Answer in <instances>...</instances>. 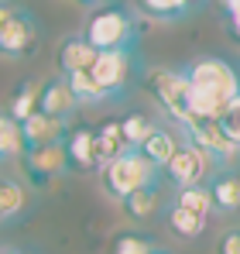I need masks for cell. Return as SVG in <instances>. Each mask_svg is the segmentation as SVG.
<instances>
[{
    "instance_id": "16",
    "label": "cell",
    "mask_w": 240,
    "mask_h": 254,
    "mask_svg": "<svg viewBox=\"0 0 240 254\" xmlns=\"http://www.w3.org/2000/svg\"><path fill=\"white\" fill-rule=\"evenodd\" d=\"M165 223H168V230H172L175 237H182V241H196V237H202L209 216H199V213H189V210H182V206H175V203H168V210H165Z\"/></svg>"
},
{
    "instance_id": "27",
    "label": "cell",
    "mask_w": 240,
    "mask_h": 254,
    "mask_svg": "<svg viewBox=\"0 0 240 254\" xmlns=\"http://www.w3.org/2000/svg\"><path fill=\"white\" fill-rule=\"evenodd\" d=\"M216 124H220V130L230 137V144H237V148H240V96L223 110V114H220V117H216Z\"/></svg>"
},
{
    "instance_id": "6",
    "label": "cell",
    "mask_w": 240,
    "mask_h": 254,
    "mask_svg": "<svg viewBox=\"0 0 240 254\" xmlns=\"http://www.w3.org/2000/svg\"><path fill=\"white\" fill-rule=\"evenodd\" d=\"M134 69H137L134 48H117V52H96V62L89 69V76L100 83V89L107 93L110 103H117L134 79Z\"/></svg>"
},
{
    "instance_id": "13",
    "label": "cell",
    "mask_w": 240,
    "mask_h": 254,
    "mask_svg": "<svg viewBox=\"0 0 240 254\" xmlns=\"http://www.w3.org/2000/svg\"><path fill=\"white\" fill-rule=\"evenodd\" d=\"M21 130H24V144L28 148H41V144H55V141H62L65 137V130H69V124L65 121H55V117H48V114H31L24 124H21Z\"/></svg>"
},
{
    "instance_id": "20",
    "label": "cell",
    "mask_w": 240,
    "mask_h": 254,
    "mask_svg": "<svg viewBox=\"0 0 240 254\" xmlns=\"http://www.w3.org/2000/svg\"><path fill=\"white\" fill-rule=\"evenodd\" d=\"M24 151H28V144H24L21 124H17L7 110H0V162H14V158H21Z\"/></svg>"
},
{
    "instance_id": "5",
    "label": "cell",
    "mask_w": 240,
    "mask_h": 254,
    "mask_svg": "<svg viewBox=\"0 0 240 254\" xmlns=\"http://www.w3.org/2000/svg\"><path fill=\"white\" fill-rule=\"evenodd\" d=\"M144 89L151 93V100L168 114V121L185 124L192 117L189 110V79L179 69H155L144 76Z\"/></svg>"
},
{
    "instance_id": "12",
    "label": "cell",
    "mask_w": 240,
    "mask_h": 254,
    "mask_svg": "<svg viewBox=\"0 0 240 254\" xmlns=\"http://www.w3.org/2000/svg\"><path fill=\"white\" fill-rule=\"evenodd\" d=\"M55 62H59V72H62V76L89 72V69H93V62H96V48L86 42L82 35H69L65 42L59 45V55H55Z\"/></svg>"
},
{
    "instance_id": "29",
    "label": "cell",
    "mask_w": 240,
    "mask_h": 254,
    "mask_svg": "<svg viewBox=\"0 0 240 254\" xmlns=\"http://www.w3.org/2000/svg\"><path fill=\"white\" fill-rule=\"evenodd\" d=\"M227 31H230V38H234V42H240V0L227 10Z\"/></svg>"
},
{
    "instance_id": "24",
    "label": "cell",
    "mask_w": 240,
    "mask_h": 254,
    "mask_svg": "<svg viewBox=\"0 0 240 254\" xmlns=\"http://www.w3.org/2000/svg\"><path fill=\"white\" fill-rule=\"evenodd\" d=\"M120 130H123V137L130 141V148H141V141L155 130V121H151L144 110H130V114L120 117Z\"/></svg>"
},
{
    "instance_id": "8",
    "label": "cell",
    "mask_w": 240,
    "mask_h": 254,
    "mask_svg": "<svg viewBox=\"0 0 240 254\" xmlns=\"http://www.w3.org/2000/svg\"><path fill=\"white\" fill-rule=\"evenodd\" d=\"M182 130V141H192L196 148H202L216 165H227V162H234L240 158V148L237 144H230V137L220 130L216 121H206V117H189L185 124H179Z\"/></svg>"
},
{
    "instance_id": "19",
    "label": "cell",
    "mask_w": 240,
    "mask_h": 254,
    "mask_svg": "<svg viewBox=\"0 0 240 254\" xmlns=\"http://www.w3.org/2000/svg\"><path fill=\"white\" fill-rule=\"evenodd\" d=\"M137 7L148 17H158V21H182L192 10H199L202 0H137Z\"/></svg>"
},
{
    "instance_id": "14",
    "label": "cell",
    "mask_w": 240,
    "mask_h": 254,
    "mask_svg": "<svg viewBox=\"0 0 240 254\" xmlns=\"http://www.w3.org/2000/svg\"><path fill=\"white\" fill-rule=\"evenodd\" d=\"M127 151H134V148H130V141L123 137L120 121H103V124L96 127V155H100V172L107 169L110 162H117L120 155H127Z\"/></svg>"
},
{
    "instance_id": "3",
    "label": "cell",
    "mask_w": 240,
    "mask_h": 254,
    "mask_svg": "<svg viewBox=\"0 0 240 254\" xmlns=\"http://www.w3.org/2000/svg\"><path fill=\"white\" fill-rule=\"evenodd\" d=\"M41 31L28 7L10 0L0 3V59H31L38 52Z\"/></svg>"
},
{
    "instance_id": "21",
    "label": "cell",
    "mask_w": 240,
    "mask_h": 254,
    "mask_svg": "<svg viewBox=\"0 0 240 254\" xmlns=\"http://www.w3.org/2000/svg\"><path fill=\"white\" fill-rule=\"evenodd\" d=\"M28 206V189L17 179H0V223L17 220Z\"/></svg>"
},
{
    "instance_id": "22",
    "label": "cell",
    "mask_w": 240,
    "mask_h": 254,
    "mask_svg": "<svg viewBox=\"0 0 240 254\" xmlns=\"http://www.w3.org/2000/svg\"><path fill=\"white\" fill-rule=\"evenodd\" d=\"M158 203H161L158 182H155V186H148V189H137V192H130L127 199H120V206H123V213H127L130 220H148V216H155Z\"/></svg>"
},
{
    "instance_id": "9",
    "label": "cell",
    "mask_w": 240,
    "mask_h": 254,
    "mask_svg": "<svg viewBox=\"0 0 240 254\" xmlns=\"http://www.w3.org/2000/svg\"><path fill=\"white\" fill-rule=\"evenodd\" d=\"M21 169H24V179L31 186H48L55 182L59 175L69 172V158H65V144L55 141V144H41V148H28L21 155Z\"/></svg>"
},
{
    "instance_id": "26",
    "label": "cell",
    "mask_w": 240,
    "mask_h": 254,
    "mask_svg": "<svg viewBox=\"0 0 240 254\" xmlns=\"http://www.w3.org/2000/svg\"><path fill=\"white\" fill-rule=\"evenodd\" d=\"M151 251H155V244L141 234H117L107 248V254H151Z\"/></svg>"
},
{
    "instance_id": "15",
    "label": "cell",
    "mask_w": 240,
    "mask_h": 254,
    "mask_svg": "<svg viewBox=\"0 0 240 254\" xmlns=\"http://www.w3.org/2000/svg\"><path fill=\"white\" fill-rule=\"evenodd\" d=\"M179 144H182V141H179L168 127H158V124H155V130L141 141V148H137V151H141L151 165H158V169L165 172V165L172 162V155L179 151Z\"/></svg>"
},
{
    "instance_id": "25",
    "label": "cell",
    "mask_w": 240,
    "mask_h": 254,
    "mask_svg": "<svg viewBox=\"0 0 240 254\" xmlns=\"http://www.w3.org/2000/svg\"><path fill=\"white\" fill-rule=\"evenodd\" d=\"M65 79H69V86H72V93H76L79 103H110L107 93L100 89V83L89 72H76V76H65Z\"/></svg>"
},
{
    "instance_id": "7",
    "label": "cell",
    "mask_w": 240,
    "mask_h": 254,
    "mask_svg": "<svg viewBox=\"0 0 240 254\" xmlns=\"http://www.w3.org/2000/svg\"><path fill=\"white\" fill-rule=\"evenodd\" d=\"M213 169H216V162H213L202 148H196L192 141H182L179 151L172 155V162L165 165L161 175H165L175 189H192V186H206V179L213 175Z\"/></svg>"
},
{
    "instance_id": "11",
    "label": "cell",
    "mask_w": 240,
    "mask_h": 254,
    "mask_svg": "<svg viewBox=\"0 0 240 254\" xmlns=\"http://www.w3.org/2000/svg\"><path fill=\"white\" fill-rule=\"evenodd\" d=\"M65 158L69 172H100V155H96V130L93 127H69L65 137Z\"/></svg>"
},
{
    "instance_id": "4",
    "label": "cell",
    "mask_w": 240,
    "mask_h": 254,
    "mask_svg": "<svg viewBox=\"0 0 240 254\" xmlns=\"http://www.w3.org/2000/svg\"><path fill=\"white\" fill-rule=\"evenodd\" d=\"M100 175H103V189H107L114 199H127L130 192L148 189V186L161 182V169H158V165H151L137 148L127 151V155H120L117 162H110Z\"/></svg>"
},
{
    "instance_id": "10",
    "label": "cell",
    "mask_w": 240,
    "mask_h": 254,
    "mask_svg": "<svg viewBox=\"0 0 240 254\" xmlns=\"http://www.w3.org/2000/svg\"><path fill=\"white\" fill-rule=\"evenodd\" d=\"M76 107H79V100H76V93H72V86H69L65 76H52V79H45L38 86V110L41 114L69 124V117L76 114Z\"/></svg>"
},
{
    "instance_id": "32",
    "label": "cell",
    "mask_w": 240,
    "mask_h": 254,
    "mask_svg": "<svg viewBox=\"0 0 240 254\" xmlns=\"http://www.w3.org/2000/svg\"><path fill=\"white\" fill-rule=\"evenodd\" d=\"M234 3H237V0H220V7H223V14H227V10H230Z\"/></svg>"
},
{
    "instance_id": "30",
    "label": "cell",
    "mask_w": 240,
    "mask_h": 254,
    "mask_svg": "<svg viewBox=\"0 0 240 254\" xmlns=\"http://www.w3.org/2000/svg\"><path fill=\"white\" fill-rule=\"evenodd\" d=\"M76 3H82V7H93V10H96V7H103V3H114V0H76Z\"/></svg>"
},
{
    "instance_id": "1",
    "label": "cell",
    "mask_w": 240,
    "mask_h": 254,
    "mask_svg": "<svg viewBox=\"0 0 240 254\" xmlns=\"http://www.w3.org/2000/svg\"><path fill=\"white\" fill-rule=\"evenodd\" d=\"M189 79V110L192 117L216 121L240 96V72L220 55H206L185 69Z\"/></svg>"
},
{
    "instance_id": "28",
    "label": "cell",
    "mask_w": 240,
    "mask_h": 254,
    "mask_svg": "<svg viewBox=\"0 0 240 254\" xmlns=\"http://www.w3.org/2000/svg\"><path fill=\"white\" fill-rule=\"evenodd\" d=\"M216 254H240V227L227 230V234L216 241Z\"/></svg>"
},
{
    "instance_id": "2",
    "label": "cell",
    "mask_w": 240,
    "mask_h": 254,
    "mask_svg": "<svg viewBox=\"0 0 240 254\" xmlns=\"http://www.w3.org/2000/svg\"><path fill=\"white\" fill-rule=\"evenodd\" d=\"M82 38L96 52H117V48H134V14L123 3H103L89 14Z\"/></svg>"
},
{
    "instance_id": "33",
    "label": "cell",
    "mask_w": 240,
    "mask_h": 254,
    "mask_svg": "<svg viewBox=\"0 0 240 254\" xmlns=\"http://www.w3.org/2000/svg\"><path fill=\"white\" fill-rule=\"evenodd\" d=\"M151 254H165V251H161V248H155V251H151Z\"/></svg>"
},
{
    "instance_id": "23",
    "label": "cell",
    "mask_w": 240,
    "mask_h": 254,
    "mask_svg": "<svg viewBox=\"0 0 240 254\" xmlns=\"http://www.w3.org/2000/svg\"><path fill=\"white\" fill-rule=\"evenodd\" d=\"M172 203L182 206V210H189V213H199V216H209V213L216 210V206H213V192H209V186L175 189V199H172Z\"/></svg>"
},
{
    "instance_id": "17",
    "label": "cell",
    "mask_w": 240,
    "mask_h": 254,
    "mask_svg": "<svg viewBox=\"0 0 240 254\" xmlns=\"http://www.w3.org/2000/svg\"><path fill=\"white\" fill-rule=\"evenodd\" d=\"M38 86L41 83H35V79H24V83H17L14 86V93L7 96V114L17 121V124H24L31 114H38Z\"/></svg>"
},
{
    "instance_id": "34",
    "label": "cell",
    "mask_w": 240,
    "mask_h": 254,
    "mask_svg": "<svg viewBox=\"0 0 240 254\" xmlns=\"http://www.w3.org/2000/svg\"><path fill=\"white\" fill-rule=\"evenodd\" d=\"M0 3H3V0H0Z\"/></svg>"
},
{
    "instance_id": "31",
    "label": "cell",
    "mask_w": 240,
    "mask_h": 254,
    "mask_svg": "<svg viewBox=\"0 0 240 254\" xmlns=\"http://www.w3.org/2000/svg\"><path fill=\"white\" fill-rule=\"evenodd\" d=\"M0 254H28V251H21V248H0Z\"/></svg>"
},
{
    "instance_id": "18",
    "label": "cell",
    "mask_w": 240,
    "mask_h": 254,
    "mask_svg": "<svg viewBox=\"0 0 240 254\" xmlns=\"http://www.w3.org/2000/svg\"><path fill=\"white\" fill-rule=\"evenodd\" d=\"M209 192H213V206L220 213H240V175L237 172L216 175Z\"/></svg>"
}]
</instances>
